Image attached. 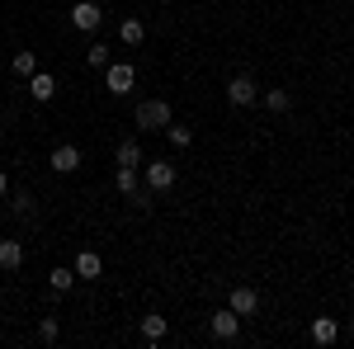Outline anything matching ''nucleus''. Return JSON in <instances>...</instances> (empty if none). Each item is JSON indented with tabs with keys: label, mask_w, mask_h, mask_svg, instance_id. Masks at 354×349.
<instances>
[{
	"label": "nucleus",
	"mask_w": 354,
	"mask_h": 349,
	"mask_svg": "<svg viewBox=\"0 0 354 349\" xmlns=\"http://www.w3.org/2000/svg\"><path fill=\"white\" fill-rule=\"evenodd\" d=\"M133 118H137V128H165L170 123V104L165 100H142Z\"/></svg>",
	"instance_id": "f257e3e1"
},
{
	"label": "nucleus",
	"mask_w": 354,
	"mask_h": 349,
	"mask_svg": "<svg viewBox=\"0 0 354 349\" xmlns=\"http://www.w3.org/2000/svg\"><path fill=\"white\" fill-rule=\"evenodd\" d=\"M71 24L81 28V33H95V28L104 24V10H100L95 0H76V5H71Z\"/></svg>",
	"instance_id": "f03ea898"
},
{
	"label": "nucleus",
	"mask_w": 354,
	"mask_h": 349,
	"mask_svg": "<svg viewBox=\"0 0 354 349\" xmlns=\"http://www.w3.org/2000/svg\"><path fill=\"white\" fill-rule=\"evenodd\" d=\"M133 81H137V71L128 66V62H109V66H104V85H109L113 95H128Z\"/></svg>",
	"instance_id": "7ed1b4c3"
},
{
	"label": "nucleus",
	"mask_w": 354,
	"mask_h": 349,
	"mask_svg": "<svg viewBox=\"0 0 354 349\" xmlns=\"http://www.w3.org/2000/svg\"><path fill=\"white\" fill-rule=\"evenodd\" d=\"M227 100H232V104H255V100H260V85L250 81V76H232V81H227Z\"/></svg>",
	"instance_id": "20e7f679"
},
{
	"label": "nucleus",
	"mask_w": 354,
	"mask_h": 349,
	"mask_svg": "<svg viewBox=\"0 0 354 349\" xmlns=\"http://www.w3.org/2000/svg\"><path fill=\"white\" fill-rule=\"evenodd\" d=\"M147 189H151V194L175 189V165H170V161H151V165H147Z\"/></svg>",
	"instance_id": "39448f33"
},
{
	"label": "nucleus",
	"mask_w": 354,
	"mask_h": 349,
	"mask_svg": "<svg viewBox=\"0 0 354 349\" xmlns=\"http://www.w3.org/2000/svg\"><path fill=\"white\" fill-rule=\"evenodd\" d=\"M57 170V175H71V170H81V147H76V142H62V147H57L53 151V161H48Z\"/></svg>",
	"instance_id": "423d86ee"
},
{
	"label": "nucleus",
	"mask_w": 354,
	"mask_h": 349,
	"mask_svg": "<svg viewBox=\"0 0 354 349\" xmlns=\"http://www.w3.org/2000/svg\"><path fill=\"white\" fill-rule=\"evenodd\" d=\"M227 307H232L236 317H255V312H260V293H255V288H232Z\"/></svg>",
	"instance_id": "0eeeda50"
},
{
	"label": "nucleus",
	"mask_w": 354,
	"mask_h": 349,
	"mask_svg": "<svg viewBox=\"0 0 354 349\" xmlns=\"http://www.w3.org/2000/svg\"><path fill=\"white\" fill-rule=\"evenodd\" d=\"M213 335H218V340H236V330H241V317H236V312H232V307H222L218 317H213Z\"/></svg>",
	"instance_id": "6e6552de"
},
{
	"label": "nucleus",
	"mask_w": 354,
	"mask_h": 349,
	"mask_svg": "<svg viewBox=\"0 0 354 349\" xmlns=\"http://www.w3.org/2000/svg\"><path fill=\"white\" fill-rule=\"evenodd\" d=\"M28 95H33L38 104H48V100L57 95V81L48 76V71H33V76H28Z\"/></svg>",
	"instance_id": "1a4fd4ad"
},
{
	"label": "nucleus",
	"mask_w": 354,
	"mask_h": 349,
	"mask_svg": "<svg viewBox=\"0 0 354 349\" xmlns=\"http://www.w3.org/2000/svg\"><path fill=\"white\" fill-rule=\"evenodd\" d=\"M335 335H340L335 317H317V321H312V340H317V345H335Z\"/></svg>",
	"instance_id": "9d476101"
},
{
	"label": "nucleus",
	"mask_w": 354,
	"mask_h": 349,
	"mask_svg": "<svg viewBox=\"0 0 354 349\" xmlns=\"http://www.w3.org/2000/svg\"><path fill=\"white\" fill-rule=\"evenodd\" d=\"M100 269H104V260L95 250H81L76 255V279H100Z\"/></svg>",
	"instance_id": "9b49d317"
},
{
	"label": "nucleus",
	"mask_w": 354,
	"mask_h": 349,
	"mask_svg": "<svg viewBox=\"0 0 354 349\" xmlns=\"http://www.w3.org/2000/svg\"><path fill=\"white\" fill-rule=\"evenodd\" d=\"M113 161L118 165H142V147H137V137H128V142H118V151H113Z\"/></svg>",
	"instance_id": "f8f14e48"
},
{
	"label": "nucleus",
	"mask_w": 354,
	"mask_h": 349,
	"mask_svg": "<svg viewBox=\"0 0 354 349\" xmlns=\"http://www.w3.org/2000/svg\"><path fill=\"white\" fill-rule=\"evenodd\" d=\"M24 265V245L19 241H0V269H19Z\"/></svg>",
	"instance_id": "ddd939ff"
},
{
	"label": "nucleus",
	"mask_w": 354,
	"mask_h": 349,
	"mask_svg": "<svg viewBox=\"0 0 354 349\" xmlns=\"http://www.w3.org/2000/svg\"><path fill=\"white\" fill-rule=\"evenodd\" d=\"M165 330H170L165 317H156V312H151V317H142V340H151V345H156V340H165Z\"/></svg>",
	"instance_id": "4468645a"
},
{
	"label": "nucleus",
	"mask_w": 354,
	"mask_h": 349,
	"mask_svg": "<svg viewBox=\"0 0 354 349\" xmlns=\"http://www.w3.org/2000/svg\"><path fill=\"white\" fill-rule=\"evenodd\" d=\"M118 38H123L128 48H137V43L147 38V28H142V19H123V24H118Z\"/></svg>",
	"instance_id": "2eb2a0df"
},
{
	"label": "nucleus",
	"mask_w": 354,
	"mask_h": 349,
	"mask_svg": "<svg viewBox=\"0 0 354 349\" xmlns=\"http://www.w3.org/2000/svg\"><path fill=\"white\" fill-rule=\"evenodd\" d=\"M48 283H53V293H66V288H71V283H76V269H53V274H48Z\"/></svg>",
	"instance_id": "dca6fc26"
},
{
	"label": "nucleus",
	"mask_w": 354,
	"mask_h": 349,
	"mask_svg": "<svg viewBox=\"0 0 354 349\" xmlns=\"http://www.w3.org/2000/svg\"><path fill=\"white\" fill-rule=\"evenodd\" d=\"M113 185H118V194H137V170L133 165H118V180Z\"/></svg>",
	"instance_id": "f3484780"
},
{
	"label": "nucleus",
	"mask_w": 354,
	"mask_h": 349,
	"mask_svg": "<svg viewBox=\"0 0 354 349\" xmlns=\"http://www.w3.org/2000/svg\"><path fill=\"white\" fill-rule=\"evenodd\" d=\"M85 62L90 66H109V43H90L85 48Z\"/></svg>",
	"instance_id": "a211bd4d"
},
{
	"label": "nucleus",
	"mask_w": 354,
	"mask_h": 349,
	"mask_svg": "<svg viewBox=\"0 0 354 349\" xmlns=\"http://www.w3.org/2000/svg\"><path fill=\"white\" fill-rule=\"evenodd\" d=\"M288 104H293V100H288V90H265V109H274V113H283Z\"/></svg>",
	"instance_id": "6ab92c4d"
},
{
	"label": "nucleus",
	"mask_w": 354,
	"mask_h": 349,
	"mask_svg": "<svg viewBox=\"0 0 354 349\" xmlns=\"http://www.w3.org/2000/svg\"><path fill=\"white\" fill-rule=\"evenodd\" d=\"M15 71H19V76H33V71H38V57L33 53H15Z\"/></svg>",
	"instance_id": "aec40b11"
},
{
	"label": "nucleus",
	"mask_w": 354,
	"mask_h": 349,
	"mask_svg": "<svg viewBox=\"0 0 354 349\" xmlns=\"http://www.w3.org/2000/svg\"><path fill=\"white\" fill-rule=\"evenodd\" d=\"M15 213L24 217V222H28V217H33V213H38V208H33V194H24V189L15 194Z\"/></svg>",
	"instance_id": "412c9836"
},
{
	"label": "nucleus",
	"mask_w": 354,
	"mask_h": 349,
	"mask_svg": "<svg viewBox=\"0 0 354 349\" xmlns=\"http://www.w3.org/2000/svg\"><path fill=\"white\" fill-rule=\"evenodd\" d=\"M38 340H43V345H53V340H57V321H53V317L38 321Z\"/></svg>",
	"instance_id": "4be33fe9"
},
{
	"label": "nucleus",
	"mask_w": 354,
	"mask_h": 349,
	"mask_svg": "<svg viewBox=\"0 0 354 349\" xmlns=\"http://www.w3.org/2000/svg\"><path fill=\"white\" fill-rule=\"evenodd\" d=\"M165 133H170V142H175V147H189V142H194L189 128H170V123H165Z\"/></svg>",
	"instance_id": "5701e85b"
},
{
	"label": "nucleus",
	"mask_w": 354,
	"mask_h": 349,
	"mask_svg": "<svg viewBox=\"0 0 354 349\" xmlns=\"http://www.w3.org/2000/svg\"><path fill=\"white\" fill-rule=\"evenodd\" d=\"M5 194H10V175L0 170V198H5Z\"/></svg>",
	"instance_id": "b1692460"
},
{
	"label": "nucleus",
	"mask_w": 354,
	"mask_h": 349,
	"mask_svg": "<svg viewBox=\"0 0 354 349\" xmlns=\"http://www.w3.org/2000/svg\"><path fill=\"white\" fill-rule=\"evenodd\" d=\"M0 133H5V128H0Z\"/></svg>",
	"instance_id": "393cba45"
}]
</instances>
